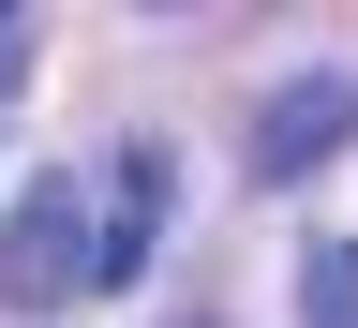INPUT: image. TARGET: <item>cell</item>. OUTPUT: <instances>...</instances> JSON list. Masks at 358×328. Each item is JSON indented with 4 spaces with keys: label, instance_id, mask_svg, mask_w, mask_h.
Returning <instances> with one entry per match:
<instances>
[{
    "label": "cell",
    "instance_id": "1",
    "mask_svg": "<svg viewBox=\"0 0 358 328\" xmlns=\"http://www.w3.org/2000/svg\"><path fill=\"white\" fill-rule=\"evenodd\" d=\"M0 299L15 313L90 299V179H30V194L0 209Z\"/></svg>",
    "mask_w": 358,
    "mask_h": 328
},
{
    "label": "cell",
    "instance_id": "2",
    "mask_svg": "<svg viewBox=\"0 0 358 328\" xmlns=\"http://www.w3.org/2000/svg\"><path fill=\"white\" fill-rule=\"evenodd\" d=\"M358 150V75H284V90H268V105H254V179H313V164H343Z\"/></svg>",
    "mask_w": 358,
    "mask_h": 328
},
{
    "label": "cell",
    "instance_id": "3",
    "mask_svg": "<svg viewBox=\"0 0 358 328\" xmlns=\"http://www.w3.org/2000/svg\"><path fill=\"white\" fill-rule=\"evenodd\" d=\"M164 254V150H120L90 179V284H150Z\"/></svg>",
    "mask_w": 358,
    "mask_h": 328
},
{
    "label": "cell",
    "instance_id": "4",
    "mask_svg": "<svg viewBox=\"0 0 358 328\" xmlns=\"http://www.w3.org/2000/svg\"><path fill=\"white\" fill-rule=\"evenodd\" d=\"M299 328H358V239H313L299 254Z\"/></svg>",
    "mask_w": 358,
    "mask_h": 328
}]
</instances>
